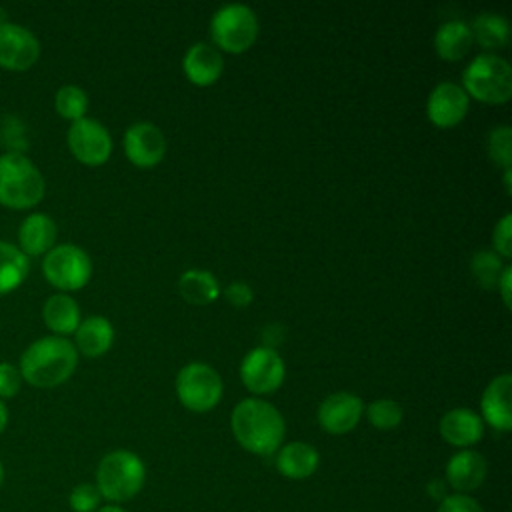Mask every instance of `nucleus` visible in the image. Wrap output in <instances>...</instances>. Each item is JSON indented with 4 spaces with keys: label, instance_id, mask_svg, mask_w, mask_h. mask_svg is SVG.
<instances>
[{
    "label": "nucleus",
    "instance_id": "obj_36",
    "mask_svg": "<svg viewBox=\"0 0 512 512\" xmlns=\"http://www.w3.org/2000/svg\"><path fill=\"white\" fill-rule=\"evenodd\" d=\"M510 276H512V268H510V266H504V270H502V274H500V280H498V284H496V290H500L506 308H510Z\"/></svg>",
    "mask_w": 512,
    "mask_h": 512
},
{
    "label": "nucleus",
    "instance_id": "obj_10",
    "mask_svg": "<svg viewBox=\"0 0 512 512\" xmlns=\"http://www.w3.org/2000/svg\"><path fill=\"white\" fill-rule=\"evenodd\" d=\"M66 140L74 158L86 166H100L112 154V136L106 126L94 118L84 116L72 122Z\"/></svg>",
    "mask_w": 512,
    "mask_h": 512
},
{
    "label": "nucleus",
    "instance_id": "obj_5",
    "mask_svg": "<svg viewBox=\"0 0 512 512\" xmlns=\"http://www.w3.org/2000/svg\"><path fill=\"white\" fill-rule=\"evenodd\" d=\"M464 92L486 104H504L512 96V68L494 54H478L462 72Z\"/></svg>",
    "mask_w": 512,
    "mask_h": 512
},
{
    "label": "nucleus",
    "instance_id": "obj_35",
    "mask_svg": "<svg viewBox=\"0 0 512 512\" xmlns=\"http://www.w3.org/2000/svg\"><path fill=\"white\" fill-rule=\"evenodd\" d=\"M224 296H226V300H228L232 306H236V308L248 306V304L252 302V298H254L252 288H250L246 282H242V280L230 282V284L226 286V290H224Z\"/></svg>",
    "mask_w": 512,
    "mask_h": 512
},
{
    "label": "nucleus",
    "instance_id": "obj_21",
    "mask_svg": "<svg viewBox=\"0 0 512 512\" xmlns=\"http://www.w3.org/2000/svg\"><path fill=\"white\" fill-rule=\"evenodd\" d=\"M114 328L104 316H88L80 320L74 332V348L88 358H98L110 350Z\"/></svg>",
    "mask_w": 512,
    "mask_h": 512
},
{
    "label": "nucleus",
    "instance_id": "obj_16",
    "mask_svg": "<svg viewBox=\"0 0 512 512\" xmlns=\"http://www.w3.org/2000/svg\"><path fill=\"white\" fill-rule=\"evenodd\" d=\"M486 458L476 450H460L446 464V480L458 494L474 492L486 480Z\"/></svg>",
    "mask_w": 512,
    "mask_h": 512
},
{
    "label": "nucleus",
    "instance_id": "obj_9",
    "mask_svg": "<svg viewBox=\"0 0 512 512\" xmlns=\"http://www.w3.org/2000/svg\"><path fill=\"white\" fill-rule=\"evenodd\" d=\"M286 366L272 346H256L240 362V378L254 394H270L280 388Z\"/></svg>",
    "mask_w": 512,
    "mask_h": 512
},
{
    "label": "nucleus",
    "instance_id": "obj_40",
    "mask_svg": "<svg viewBox=\"0 0 512 512\" xmlns=\"http://www.w3.org/2000/svg\"><path fill=\"white\" fill-rule=\"evenodd\" d=\"M2 480H4V468H2V462H0V486H2Z\"/></svg>",
    "mask_w": 512,
    "mask_h": 512
},
{
    "label": "nucleus",
    "instance_id": "obj_32",
    "mask_svg": "<svg viewBox=\"0 0 512 512\" xmlns=\"http://www.w3.org/2000/svg\"><path fill=\"white\" fill-rule=\"evenodd\" d=\"M492 246L494 252L502 258H510L512 256V216L504 214L492 232Z\"/></svg>",
    "mask_w": 512,
    "mask_h": 512
},
{
    "label": "nucleus",
    "instance_id": "obj_28",
    "mask_svg": "<svg viewBox=\"0 0 512 512\" xmlns=\"http://www.w3.org/2000/svg\"><path fill=\"white\" fill-rule=\"evenodd\" d=\"M54 106L62 118L76 122V120L84 118V114L88 110V96L80 86L66 84V86L58 88V92L54 96Z\"/></svg>",
    "mask_w": 512,
    "mask_h": 512
},
{
    "label": "nucleus",
    "instance_id": "obj_2",
    "mask_svg": "<svg viewBox=\"0 0 512 512\" xmlns=\"http://www.w3.org/2000/svg\"><path fill=\"white\" fill-rule=\"evenodd\" d=\"M78 364V350L64 336L34 340L20 356L22 380L34 388H54L66 382Z\"/></svg>",
    "mask_w": 512,
    "mask_h": 512
},
{
    "label": "nucleus",
    "instance_id": "obj_18",
    "mask_svg": "<svg viewBox=\"0 0 512 512\" xmlns=\"http://www.w3.org/2000/svg\"><path fill=\"white\" fill-rule=\"evenodd\" d=\"M440 436L462 450L474 446L484 436V422L478 412L470 408H452L440 420Z\"/></svg>",
    "mask_w": 512,
    "mask_h": 512
},
{
    "label": "nucleus",
    "instance_id": "obj_3",
    "mask_svg": "<svg viewBox=\"0 0 512 512\" xmlns=\"http://www.w3.org/2000/svg\"><path fill=\"white\" fill-rule=\"evenodd\" d=\"M146 480L142 458L130 450H112L98 462L96 488L108 502L120 504L134 498Z\"/></svg>",
    "mask_w": 512,
    "mask_h": 512
},
{
    "label": "nucleus",
    "instance_id": "obj_1",
    "mask_svg": "<svg viewBox=\"0 0 512 512\" xmlns=\"http://www.w3.org/2000/svg\"><path fill=\"white\" fill-rule=\"evenodd\" d=\"M230 426L236 442L256 456L278 452L286 434V424L278 408L260 398L240 400L232 410Z\"/></svg>",
    "mask_w": 512,
    "mask_h": 512
},
{
    "label": "nucleus",
    "instance_id": "obj_4",
    "mask_svg": "<svg viewBox=\"0 0 512 512\" xmlns=\"http://www.w3.org/2000/svg\"><path fill=\"white\" fill-rule=\"evenodd\" d=\"M44 196V176L22 152L0 154V204L12 210L36 206Z\"/></svg>",
    "mask_w": 512,
    "mask_h": 512
},
{
    "label": "nucleus",
    "instance_id": "obj_14",
    "mask_svg": "<svg viewBox=\"0 0 512 512\" xmlns=\"http://www.w3.org/2000/svg\"><path fill=\"white\" fill-rule=\"evenodd\" d=\"M362 400L352 392L328 394L318 406V422L328 434H346L360 422Z\"/></svg>",
    "mask_w": 512,
    "mask_h": 512
},
{
    "label": "nucleus",
    "instance_id": "obj_24",
    "mask_svg": "<svg viewBox=\"0 0 512 512\" xmlns=\"http://www.w3.org/2000/svg\"><path fill=\"white\" fill-rule=\"evenodd\" d=\"M178 292L188 304L204 306L212 304L220 296V284L212 272L192 268L178 278Z\"/></svg>",
    "mask_w": 512,
    "mask_h": 512
},
{
    "label": "nucleus",
    "instance_id": "obj_17",
    "mask_svg": "<svg viewBox=\"0 0 512 512\" xmlns=\"http://www.w3.org/2000/svg\"><path fill=\"white\" fill-rule=\"evenodd\" d=\"M182 68L192 84L210 86L220 78L224 70V58L216 46L208 42H196L186 50Z\"/></svg>",
    "mask_w": 512,
    "mask_h": 512
},
{
    "label": "nucleus",
    "instance_id": "obj_13",
    "mask_svg": "<svg viewBox=\"0 0 512 512\" xmlns=\"http://www.w3.org/2000/svg\"><path fill=\"white\" fill-rule=\"evenodd\" d=\"M124 152L134 166L152 168L166 152V138L152 122H136L124 132Z\"/></svg>",
    "mask_w": 512,
    "mask_h": 512
},
{
    "label": "nucleus",
    "instance_id": "obj_30",
    "mask_svg": "<svg viewBox=\"0 0 512 512\" xmlns=\"http://www.w3.org/2000/svg\"><path fill=\"white\" fill-rule=\"evenodd\" d=\"M486 148H488L490 158L498 166H502L504 170L512 168V130H510V126L502 124V126L492 128L488 134Z\"/></svg>",
    "mask_w": 512,
    "mask_h": 512
},
{
    "label": "nucleus",
    "instance_id": "obj_39",
    "mask_svg": "<svg viewBox=\"0 0 512 512\" xmlns=\"http://www.w3.org/2000/svg\"><path fill=\"white\" fill-rule=\"evenodd\" d=\"M510 176H512V168H506L504 170V188H506V194H510L512 186H510Z\"/></svg>",
    "mask_w": 512,
    "mask_h": 512
},
{
    "label": "nucleus",
    "instance_id": "obj_19",
    "mask_svg": "<svg viewBox=\"0 0 512 512\" xmlns=\"http://www.w3.org/2000/svg\"><path fill=\"white\" fill-rule=\"evenodd\" d=\"M56 222L42 212L26 216L18 228V248L26 256H42L54 248Z\"/></svg>",
    "mask_w": 512,
    "mask_h": 512
},
{
    "label": "nucleus",
    "instance_id": "obj_8",
    "mask_svg": "<svg viewBox=\"0 0 512 512\" xmlns=\"http://www.w3.org/2000/svg\"><path fill=\"white\" fill-rule=\"evenodd\" d=\"M224 392L220 374L204 362H190L176 376L178 400L192 412L212 410Z\"/></svg>",
    "mask_w": 512,
    "mask_h": 512
},
{
    "label": "nucleus",
    "instance_id": "obj_23",
    "mask_svg": "<svg viewBox=\"0 0 512 512\" xmlns=\"http://www.w3.org/2000/svg\"><path fill=\"white\" fill-rule=\"evenodd\" d=\"M472 32L464 20H448L434 34V48L444 60H460L472 46Z\"/></svg>",
    "mask_w": 512,
    "mask_h": 512
},
{
    "label": "nucleus",
    "instance_id": "obj_37",
    "mask_svg": "<svg viewBox=\"0 0 512 512\" xmlns=\"http://www.w3.org/2000/svg\"><path fill=\"white\" fill-rule=\"evenodd\" d=\"M6 426H8V408H6V404L0 400V434L6 430Z\"/></svg>",
    "mask_w": 512,
    "mask_h": 512
},
{
    "label": "nucleus",
    "instance_id": "obj_11",
    "mask_svg": "<svg viewBox=\"0 0 512 512\" xmlns=\"http://www.w3.org/2000/svg\"><path fill=\"white\" fill-rule=\"evenodd\" d=\"M38 56L40 42L28 28L12 22L0 24V68L22 72L32 68Z\"/></svg>",
    "mask_w": 512,
    "mask_h": 512
},
{
    "label": "nucleus",
    "instance_id": "obj_6",
    "mask_svg": "<svg viewBox=\"0 0 512 512\" xmlns=\"http://www.w3.org/2000/svg\"><path fill=\"white\" fill-rule=\"evenodd\" d=\"M210 36L216 48L230 54H240L256 42L258 18L246 4H224L210 20Z\"/></svg>",
    "mask_w": 512,
    "mask_h": 512
},
{
    "label": "nucleus",
    "instance_id": "obj_34",
    "mask_svg": "<svg viewBox=\"0 0 512 512\" xmlns=\"http://www.w3.org/2000/svg\"><path fill=\"white\" fill-rule=\"evenodd\" d=\"M436 512H484V510L478 504V500L472 498L470 494L454 492V494H446L440 500Z\"/></svg>",
    "mask_w": 512,
    "mask_h": 512
},
{
    "label": "nucleus",
    "instance_id": "obj_33",
    "mask_svg": "<svg viewBox=\"0 0 512 512\" xmlns=\"http://www.w3.org/2000/svg\"><path fill=\"white\" fill-rule=\"evenodd\" d=\"M22 386V374L18 366L10 362H0V400L14 398Z\"/></svg>",
    "mask_w": 512,
    "mask_h": 512
},
{
    "label": "nucleus",
    "instance_id": "obj_31",
    "mask_svg": "<svg viewBox=\"0 0 512 512\" xmlns=\"http://www.w3.org/2000/svg\"><path fill=\"white\" fill-rule=\"evenodd\" d=\"M100 492L96 488V484H78L72 488L70 496H68V504L74 512H96L100 508Z\"/></svg>",
    "mask_w": 512,
    "mask_h": 512
},
{
    "label": "nucleus",
    "instance_id": "obj_29",
    "mask_svg": "<svg viewBox=\"0 0 512 512\" xmlns=\"http://www.w3.org/2000/svg\"><path fill=\"white\" fill-rule=\"evenodd\" d=\"M368 420L378 430H392L402 422L404 410L396 400L380 398L368 406Z\"/></svg>",
    "mask_w": 512,
    "mask_h": 512
},
{
    "label": "nucleus",
    "instance_id": "obj_26",
    "mask_svg": "<svg viewBox=\"0 0 512 512\" xmlns=\"http://www.w3.org/2000/svg\"><path fill=\"white\" fill-rule=\"evenodd\" d=\"M28 256L14 244L0 240V296L16 290L28 276Z\"/></svg>",
    "mask_w": 512,
    "mask_h": 512
},
{
    "label": "nucleus",
    "instance_id": "obj_12",
    "mask_svg": "<svg viewBox=\"0 0 512 512\" xmlns=\"http://www.w3.org/2000/svg\"><path fill=\"white\" fill-rule=\"evenodd\" d=\"M470 98L456 82H440L432 88L426 100L428 120L438 128H452L464 120Z\"/></svg>",
    "mask_w": 512,
    "mask_h": 512
},
{
    "label": "nucleus",
    "instance_id": "obj_25",
    "mask_svg": "<svg viewBox=\"0 0 512 512\" xmlns=\"http://www.w3.org/2000/svg\"><path fill=\"white\" fill-rule=\"evenodd\" d=\"M468 26L472 32V40H476L486 50L502 48L510 38V24L502 14L482 12Z\"/></svg>",
    "mask_w": 512,
    "mask_h": 512
},
{
    "label": "nucleus",
    "instance_id": "obj_15",
    "mask_svg": "<svg viewBox=\"0 0 512 512\" xmlns=\"http://www.w3.org/2000/svg\"><path fill=\"white\" fill-rule=\"evenodd\" d=\"M510 388H512V376L500 374L488 382L480 398L482 422L490 424L498 432H508L512 428Z\"/></svg>",
    "mask_w": 512,
    "mask_h": 512
},
{
    "label": "nucleus",
    "instance_id": "obj_27",
    "mask_svg": "<svg viewBox=\"0 0 512 512\" xmlns=\"http://www.w3.org/2000/svg\"><path fill=\"white\" fill-rule=\"evenodd\" d=\"M502 270H504V264L494 250H478L470 260V272L474 280L486 290L496 288Z\"/></svg>",
    "mask_w": 512,
    "mask_h": 512
},
{
    "label": "nucleus",
    "instance_id": "obj_38",
    "mask_svg": "<svg viewBox=\"0 0 512 512\" xmlns=\"http://www.w3.org/2000/svg\"><path fill=\"white\" fill-rule=\"evenodd\" d=\"M96 512H126V510L118 504H106V506H100Z\"/></svg>",
    "mask_w": 512,
    "mask_h": 512
},
{
    "label": "nucleus",
    "instance_id": "obj_22",
    "mask_svg": "<svg viewBox=\"0 0 512 512\" xmlns=\"http://www.w3.org/2000/svg\"><path fill=\"white\" fill-rule=\"evenodd\" d=\"M44 324L54 332V336L74 334L80 324V308L76 300L64 292L52 294L42 308Z\"/></svg>",
    "mask_w": 512,
    "mask_h": 512
},
{
    "label": "nucleus",
    "instance_id": "obj_20",
    "mask_svg": "<svg viewBox=\"0 0 512 512\" xmlns=\"http://www.w3.org/2000/svg\"><path fill=\"white\" fill-rule=\"evenodd\" d=\"M320 464L318 450L308 442H288L278 448L276 454V468L284 478L290 480H304L316 472Z\"/></svg>",
    "mask_w": 512,
    "mask_h": 512
},
{
    "label": "nucleus",
    "instance_id": "obj_7",
    "mask_svg": "<svg viewBox=\"0 0 512 512\" xmlns=\"http://www.w3.org/2000/svg\"><path fill=\"white\" fill-rule=\"evenodd\" d=\"M44 278L58 290L74 292L88 284L92 276L90 256L76 244H58L44 254Z\"/></svg>",
    "mask_w": 512,
    "mask_h": 512
}]
</instances>
